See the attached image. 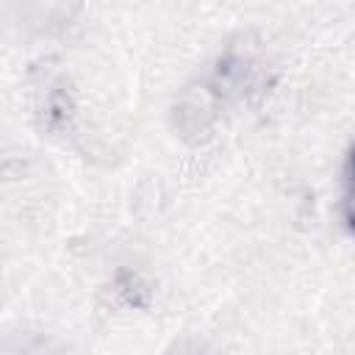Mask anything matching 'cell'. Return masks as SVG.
<instances>
[{
	"mask_svg": "<svg viewBox=\"0 0 355 355\" xmlns=\"http://www.w3.org/2000/svg\"><path fill=\"white\" fill-rule=\"evenodd\" d=\"M347 219L355 227V153H352V178H349V194H347Z\"/></svg>",
	"mask_w": 355,
	"mask_h": 355,
	"instance_id": "cell-1",
	"label": "cell"
}]
</instances>
